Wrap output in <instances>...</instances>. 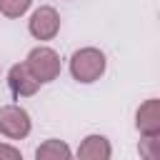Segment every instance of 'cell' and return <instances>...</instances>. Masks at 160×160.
<instances>
[{"label": "cell", "instance_id": "obj_1", "mask_svg": "<svg viewBox=\"0 0 160 160\" xmlns=\"http://www.w3.org/2000/svg\"><path fill=\"white\" fill-rule=\"evenodd\" d=\"M105 68H108L105 52L98 50V48H80L70 58V75L78 82H95V80H100Z\"/></svg>", "mask_w": 160, "mask_h": 160}, {"label": "cell", "instance_id": "obj_2", "mask_svg": "<svg viewBox=\"0 0 160 160\" xmlns=\"http://www.w3.org/2000/svg\"><path fill=\"white\" fill-rule=\"evenodd\" d=\"M25 65H28V70L35 75V80H38L40 85H42V82H52V80L60 75V68H62L60 55H58L52 48H48V45L32 48V50L28 52V58H25Z\"/></svg>", "mask_w": 160, "mask_h": 160}, {"label": "cell", "instance_id": "obj_3", "mask_svg": "<svg viewBox=\"0 0 160 160\" xmlns=\"http://www.w3.org/2000/svg\"><path fill=\"white\" fill-rule=\"evenodd\" d=\"M30 115L20 105H2L0 108V135L10 140H22L30 135Z\"/></svg>", "mask_w": 160, "mask_h": 160}, {"label": "cell", "instance_id": "obj_4", "mask_svg": "<svg viewBox=\"0 0 160 160\" xmlns=\"http://www.w3.org/2000/svg\"><path fill=\"white\" fill-rule=\"evenodd\" d=\"M28 30H30V35L35 40H52L58 35V30H60V15H58V10L50 8V5H40L30 15V20H28Z\"/></svg>", "mask_w": 160, "mask_h": 160}, {"label": "cell", "instance_id": "obj_5", "mask_svg": "<svg viewBox=\"0 0 160 160\" xmlns=\"http://www.w3.org/2000/svg\"><path fill=\"white\" fill-rule=\"evenodd\" d=\"M8 85H10V92L15 98H30L40 88V82L35 80V75L28 70L25 62H18L8 70Z\"/></svg>", "mask_w": 160, "mask_h": 160}, {"label": "cell", "instance_id": "obj_6", "mask_svg": "<svg viewBox=\"0 0 160 160\" xmlns=\"http://www.w3.org/2000/svg\"><path fill=\"white\" fill-rule=\"evenodd\" d=\"M135 128L140 130V135H160V100L158 98H150L138 108Z\"/></svg>", "mask_w": 160, "mask_h": 160}, {"label": "cell", "instance_id": "obj_7", "mask_svg": "<svg viewBox=\"0 0 160 160\" xmlns=\"http://www.w3.org/2000/svg\"><path fill=\"white\" fill-rule=\"evenodd\" d=\"M110 155H112V148L105 135H88L78 148V158L82 160H108Z\"/></svg>", "mask_w": 160, "mask_h": 160}, {"label": "cell", "instance_id": "obj_8", "mask_svg": "<svg viewBox=\"0 0 160 160\" xmlns=\"http://www.w3.org/2000/svg\"><path fill=\"white\" fill-rule=\"evenodd\" d=\"M70 155H72L70 145L62 142V140H55V138L45 140V142L35 150V158H38V160H68Z\"/></svg>", "mask_w": 160, "mask_h": 160}, {"label": "cell", "instance_id": "obj_9", "mask_svg": "<svg viewBox=\"0 0 160 160\" xmlns=\"http://www.w3.org/2000/svg\"><path fill=\"white\" fill-rule=\"evenodd\" d=\"M30 5H32V0H0V12L10 20H15V18L25 15Z\"/></svg>", "mask_w": 160, "mask_h": 160}, {"label": "cell", "instance_id": "obj_10", "mask_svg": "<svg viewBox=\"0 0 160 160\" xmlns=\"http://www.w3.org/2000/svg\"><path fill=\"white\" fill-rule=\"evenodd\" d=\"M138 150L148 160H160V135H142Z\"/></svg>", "mask_w": 160, "mask_h": 160}, {"label": "cell", "instance_id": "obj_11", "mask_svg": "<svg viewBox=\"0 0 160 160\" xmlns=\"http://www.w3.org/2000/svg\"><path fill=\"white\" fill-rule=\"evenodd\" d=\"M20 150L12 145H0V160H20Z\"/></svg>", "mask_w": 160, "mask_h": 160}]
</instances>
